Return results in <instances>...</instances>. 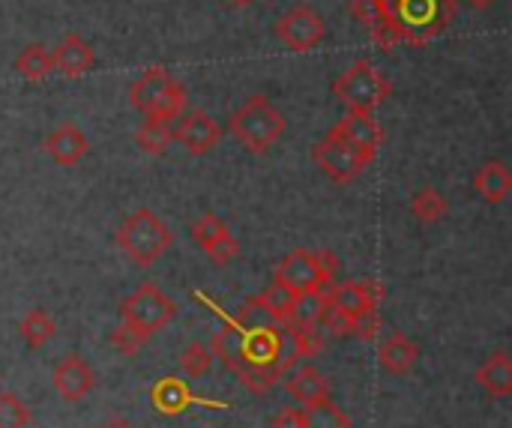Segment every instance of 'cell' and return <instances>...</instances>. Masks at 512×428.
<instances>
[{"instance_id":"6da1fadb","label":"cell","mask_w":512,"mask_h":428,"mask_svg":"<svg viewBox=\"0 0 512 428\" xmlns=\"http://www.w3.org/2000/svg\"><path fill=\"white\" fill-rule=\"evenodd\" d=\"M285 114L267 96H249L231 114V132L240 147L252 156H264L285 135Z\"/></svg>"},{"instance_id":"7a4b0ae2","label":"cell","mask_w":512,"mask_h":428,"mask_svg":"<svg viewBox=\"0 0 512 428\" xmlns=\"http://www.w3.org/2000/svg\"><path fill=\"white\" fill-rule=\"evenodd\" d=\"M129 102L144 117L171 123L186 111V87L165 66H153L129 87Z\"/></svg>"},{"instance_id":"3957f363","label":"cell","mask_w":512,"mask_h":428,"mask_svg":"<svg viewBox=\"0 0 512 428\" xmlns=\"http://www.w3.org/2000/svg\"><path fill=\"white\" fill-rule=\"evenodd\" d=\"M171 240H174L171 228L162 222V216H156L147 207L132 210L117 228V246L138 267H153L171 249Z\"/></svg>"},{"instance_id":"277c9868","label":"cell","mask_w":512,"mask_h":428,"mask_svg":"<svg viewBox=\"0 0 512 428\" xmlns=\"http://www.w3.org/2000/svg\"><path fill=\"white\" fill-rule=\"evenodd\" d=\"M384 18L399 24L411 45H423L435 33L450 27V21L456 18V3L453 0H390Z\"/></svg>"},{"instance_id":"5b68a950","label":"cell","mask_w":512,"mask_h":428,"mask_svg":"<svg viewBox=\"0 0 512 428\" xmlns=\"http://www.w3.org/2000/svg\"><path fill=\"white\" fill-rule=\"evenodd\" d=\"M393 93V84L378 72L369 60H354L336 81H333V96L348 108V111H366L372 114L378 105L387 102Z\"/></svg>"},{"instance_id":"8992f818","label":"cell","mask_w":512,"mask_h":428,"mask_svg":"<svg viewBox=\"0 0 512 428\" xmlns=\"http://www.w3.org/2000/svg\"><path fill=\"white\" fill-rule=\"evenodd\" d=\"M174 315H177V303L159 285H153V282L141 285L135 294H129L120 303V324L132 327L144 339L162 333L171 324Z\"/></svg>"},{"instance_id":"52a82bcc","label":"cell","mask_w":512,"mask_h":428,"mask_svg":"<svg viewBox=\"0 0 512 428\" xmlns=\"http://www.w3.org/2000/svg\"><path fill=\"white\" fill-rule=\"evenodd\" d=\"M336 273H339V261L330 252L297 249L276 267L273 282H279L288 291L303 297V294H315L327 282H336Z\"/></svg>"},{"instance_id":"ba28073f","label":"cell","mask_w":512,"mask_h":428,"mask_svg":"<svg viewBox=\"0 0 512 428\" xmlns=\"http://www.w3.org/2000/svg\"><path fill=\"white\" fill-rule=\"evenodd\" d=\"M315 165L333 180V183H354L372 162L366 156H360L351 144H345L342 138H336L333 132H327L315 150H312Z\"/></svg>"},{"instance_id":"9c48e42d","label":"cell","mask_w":512,"mask_h":428,"mask_svg":"<svg viewBox=\"0 0 512 428\" xmlns=\"http://www.w3.org/2000/svg\"><path fill=\"white\" fill-rule=\"evenodd\" d=\"M327 33L324 18L309 6V3H297L291 6L279 21H276V36L291 48V51H312L321 45Z\"/></svg>"},{"instance_id":"30bf717a","label":"cell","mask_w":512,"mask_h":428,"mask_svg":"<svg viewBox=\"0 0 512 428\" xmlns=\"http://www.w3.org/2000/svg\"><path fill=\"white\" fill-rule=\"evenodd\" d=\"M192 240L195 246L216 264V267H228L237 255H240V243L237 237L231 234V228L213 216V213H204L192 222Z\"/></svg>"},{"instance_id":"8fae6325","label":"cell","mask_w":512,"mask_h":428,"mask_svg":"<svg viewBox=\"0 0 512 428\" xmlns=\"http://www.w3.org/2000/svg\"><path fill=\"white\" fill-rule=\"evenodd\" d=\"M336 138H342L345 144H351L360 156H366L369 162H375L381 144H384V129L381 123L366 114V111H345V117L330 129Z\"/></svg>"},{"instance_id":"7c38bea8","label":"cell","mask_w":512,"mask_h":428,"mask_svg":"<svg viewBox=\"0 0 512 428\" xmlns=\"http://www.w3.org/2000/svg\"><path fill=\"white\" fill-rule=\"evenodd\" d=\"M51 384H54V393L63 399V402H84L90 393H93V387H96V375H93V369L81 360V357H66L57 369H54V375H51Z\"/></svg>"},{"instance_id":"4fadbf2b","label":"cell","mask_w":512,"mask_h":428,"mask_svg":"<svg viewBox=\"0 0 512 428\" xmlns=\"http://www.w3.org/2000/svg\"><path fill=\"white\" fill-rule=\"evenodd\" d=\"M174 138L186 147V153H192V156H207V153L219 144L222 129H219V123H216L207 111H189V114L180 120Z\"/></svg>"},{"instance_id":"5bb4252c","label":"cell","mask_w":512,"mask_h":428,"mask_svg":"<svg viewBox=\"0 0 512 428\" xmlns=\"http://www.w3.org/2000/svg\"><path fill=\"white\" fill-rule=\"evenodd\" d=\"M297 300H300V294H294V291H288L285 285L273 282L264 294H258L255 300H249V303L243 306V312H246V315H261L267 324L288 327L291 318H294Z\"/></svg>"},{"instance_id":"9a60e30c","label":"cell","mask_w":512,"mask_h":428,"mask_svg":"<svg viewBox=\"0 0 512 428\" xmlns=\"http://www.w3.org/2000/svg\"><path fill=\"white\" fill-rule=\"evenodd\" d=\"M51 63L60 75L66 78H81L96 66V51L90 48L87 39H81L78 33H69L57 42V48L51 51Z\"/></svg>"},{"instance_id":"2e32d148","label":"cell","mask_w":512,"mask_h":428,"mask_svg":"<svg viewBox=\"0 0 512 428\" xmlns=\"http://www.w3.org/2000/svg\"><path fill=\"white\" fill-rule=\"evenodd\" d=\"M87 150H90V141H87V135L75 123H60L45 138V153L51 156V162H57L63 168L78 165L87 156Z\"/></svg>"},{"instance_id":"e0dca14e","label":"cell","mask_w":512,"mask_h":428,"mask_svg":"<svg viewBox=\"0 0 512 428\" xmlns=\"http://www.w3.org/2000/svg\"><path fill=\"white\" fill-rule=\"evenodd\" d=\"M378 300H381V288L375 282H345V285H336L333 288V297H330V303L339 312H345L351 321L357 315L375 312L378 309Z\"/></svg>"},{"instance_id":"ac0fdd59","label":"cell","mask_w":512,"mask_h":428,"mask_svg":"<svg viewBox=\"0 0 512 428\" xmlns=\"http://www.w3.org/2000/svg\"><path fill=\"white\" fill-rule=\"evenodd\" d=\"M378 360H381V369L387 375H408L420 360V348L405 333H393L381 342Z\"/></svg>"},{"instance_id":"d6986e66","label":"cell","mask_w":512,"mask_h":428,"mask_svg":"<svg viewBox=\"0 0 512 428\" xmlns=\"http://www.w3.org/2000/svg\"><path fill=\"white\" fill-rule=\"evenodd\" d=\"M474 189L480 192V198L486 204H504L512 192V174L510 168L501 159H489L480 165V171L474 174Z\"/></svg>"},{"instance_id":"ffe728a7","label":"cell","mask_w":512,"mask_h":428,"mask_svg":"<svg viewBox=\"0 0 512 428\" xmlns=\"http://www.w3.org/2000/svg\"><path fill=\"white\" fill-rule=\"evenodd\" d=\"M477 384L495 396V399H507L512 396V360L507 351H495L483 360V366L477 369Z\"/></svg>"},{"instance_id":"44dd1931","label":"cell","mask_w":512,"mask_h":428,"mask_svg":"<svg viewBox=\"0 0 512 428\" xmlns=\"http://www.w3.org/2000/svg\"><path fill=\"white\" fill-rule=\"evenodd\" d=\"M285 387H288V393H291L300 405H312V402L330 399V393H333L330 381H327L315 366H303Z\"/></svg>"},{"instance_id":"7402d4cb","label":"cell","mask_w":512,"mask_h":428,"mask_svg":"<svg viewBox=\"0 0 512 428\" xmlns=\"http://www.w3.org/2000/svg\"><path fill=\"white\" fill-rule=\"evenodd\" d=\"M15 72L24 78V81H45L51 72H54V63H51V51L42 45V42H30L18 57H15Z\"/></svg>"},{"instance_id":"603a6c76","label":"cell","mask_w":512,"mask_h":428,"mask_svg":"<svg viewBox=\"0 0 512 428\" xmlns=\"http://www.w3.org/2000/svg\"><path fill=\"white\" fill-rule=\"evenodd\" d=\"M171 141H174V129H171V123H165V120H150V117H144V123L135 129V144H138L147 156H162V153H168Z\"/></svg>"},{"instance_id":"cb8c5ba5","label":"cell","mask_w":512,"mask_h":428,"mask_svg":"<svg viewBox=\"0 0 512 428\" xmlns=\"http://www.w3.org/2000/svg\"><path fill=\"white\" fill-rule=\"evenodd\" d=\"M54 333H57V324H54V318H51L45 309H30V312L24 315V321H21L24 345L33 348V351L45 348V345L54 339Z\"/></svg>"},{"instance_id":"d4e9b609","label":"cell","mask_w":512,"mask_h":428,"mask_svg":"<svg viewBox=\"0 0 512 428\" xmlns=\"http://www.w3.org/2000/svg\"><path fill=\"white\" fill-rule=\"evenodd\" d=\"M300 411H303V428H351V417L342 408H336L330 399L303 405Z\"/></svg>"},{"instance_id":"484cf974","label":"cell","mask_w":512,"mask_h":428,"mask_svg":"<svg viewBox=\"0 0 512 428\" xmlns=\"http://www.w3.org/2000/svg\"><path fill=\"white\" fill-rule=\"evenodd\" d=\"M189 402H192L189 387H186L183 381H177V378H165V381H159L156 390H153V405H156L162 414H180V411H186Z\"/></svg>"},{"instance_id":"4316f807","label":"cell","mask_w":512,"mask_h":428,"mask_svg":"<svg viewBox=\"0 0 512 428\" xmlns=\"http://www.w3.org/2000/svg\"><path fill=\"white\" fill-rule=\"evenodd\" d=\"M447 210H450V204H447V198H444L435 186H426V189H420V192L411 198V213H414L420 222H426V225L441 222V219L447 216Z\"/></svg>"},{"instance_id":"83f0119b","label":"cell","mask_w":512,"mask_h":428,"mask_svg":"<svg viewBox=\"0 0 512 428\" xmlns=\"http://www.w3.org/2000/svg\"><path fill=\"white\" fill-rule=\"evenodd\" d=\"M288 333H291V345H294V354L303 357V360H312L324 351L327 339H324V330L318 324H288Z\"/></svg>"},{"instance_id":"f1b7e54d","label":"cell","mask_w":512,"mask_h":428,"mask_svg":"<svg viewBox=\"0 0 512 428\" xmlns=\"http://www.w3.org/2000/svg\"><path fill=\"white\" fill-rule=\"evenodd\" d=\"M180 369L189 375V378H207L210 369H213V351L201 342H192L183 348L180 354Z\"/></svg>"},{"instance_id":"f546056e","label":"cell","mask_w":512,"mask_h":428,"mask_svg":"<svg viewBox=\"0 0 512 428\" xmlns=\"http://www.w3.org/2000/svg\"><path fill=\"white\" fill-rule=\"evenodd\" d=\"M30 411L15 393H0V428H27Z\"/></svg>"},{"instance_id":"4dcf8cb0","label":"cell","mask_w":512,"mask_h":428,"mask_svg":"<svg viewBox=\"0 0 512 428\" xmlns=\"http://www.w3.org/2000/svg\"><path fill=\"white\" fill-rule=\"evenodd\" d=\"M108 339H111V345H114L123 357H135V354L141 351V345L147 342L141 333H135V330H132V327H126V324L114 327Z\"/></svg>"},{"instance_id":"1f68e13d","label":"cell","mask_w":512,"mask_h":428,"mask_svg":"<svg viewBox=\"0 0 512 428\" xmlns=\"http://www.w3.org/2000/svg\"><path fill=\"white\" fill-rule=\"evenodd\" d=\"M378 330H381V315H378V309H375V312H366V315H357L354 324H351V336L366 339V342L375 339Z\"/></svg>"},{"instance_id":"d6a6232c","label":"cell","mask_w":512,"mask_h":428,"mask_svg":"<svg viewBox=\"0 0 512 428\" xmlns=\"http://www.w3.org/2000/svg\"><path fill=\"white\" fill-rule=\"evenodd\" d=\"M273 428H303V411L300 408H285L282 414H276Z\"/></svg>"},{"instance_id":"836d02e7","label":"cell","mask_w":512,"mask_h":428,"mask_svg":"<svg viewBox=\"0 0 512 428\" xmlns=\"http://www.w3.org/2000/svg\"><path fill=\"white\" fill-rule=\"evenodd\" d=\"M468 6H474V9H489V6H495L498 0H465Z\"/></svg>"},{"instance_id":"e575fe53","label":"cell","mask_w":512,"mask_h":428,"mask_svg":"<svg viewBox=\"0 0 512 428\" xmlns=\"http://www.w3.org/2000/svg\"><path fill=\"white\" fill-rule=\"evenodd\" d=\"M99 428H135L129 420H111V423H105V426Z\"/></svg>"},{"instance_id":"d590c367","label":"cell","mask_w":512,"mask_h":428,"mask_svg":"<svg viewBox=\"0 0 512 428\" xmlns=\"http://www.w3.org/2000/svg\"><path fill=\"white\" fill-rule=\"evenodd\" d=\"M228 3H231V6H249L252 0H228Z\"/></svg>"}]
</instances>
